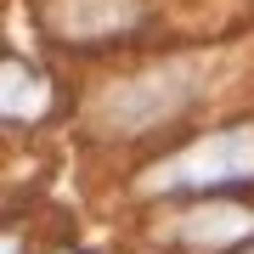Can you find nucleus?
<instances>
[{
	"label": "nucleus",
	"mask_w": 254,
	"mask_h": 254,
	"mask_svg": "<svg viewBox=\"0 0 254 254\" xmlns=\"http://www.w3.org/2000/svg\"><path fill=\"white\" fill-rule=\"evenodd\" d=\"M243 254H254V249H243Z\"/></svg>",
	"instance_id": "3"
},
{
	"label": "nucleus",
	"mask_w": 254,
	"mask_h": 254,
	"mask_svg": "<svg viewBox=\"0 0 254 254\" xmlns=\"http://www.w3.org/2000/svg\"><path fill=\"white\" fill-rule=\"evenodd\" d=\"M237 181H254V130L198 141L192 153L147 175V192H192V187H237Z\"/></svg>",
	"instance_id": "1"
},
{
	"label": "nucleus",
	"mask_w": 254,
	"mask_h": 254,
	"mask_svg": "<svg viewBox=\"0 0 254 254\" xmlns=\"http://www.w3.org/2000/svg\"><path fill=\"white\" fill-rule=\"evenodd\" d=\"M6 113H11V119L46 113V79H28L17 57H6Z\"/></svg>",
	"instance_id": "2"
}]
</instances>
